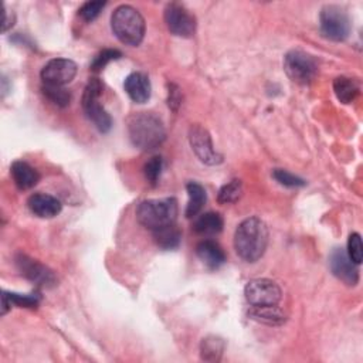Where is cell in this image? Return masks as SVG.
<instances>
[{
    "instance_id": "obj_23",
    "label": "cell",
    "mask_w": 363,
    "mask_h": 363,
    "mask_svg": "<svg viewBox=\"0 0 363 363\" xmlns=\"http://www.w3.org/2000/svg\"><path fill=\"white\" fill-rule=\"evenodd\" d=\"M11 305L21 306V308H35L38 305V295H21L14 292H6L3 291L1 295V315H4Z\"/></svg>"
},
{
    "instance_id": "obj_13",
    "label": "cell",
    "mask_w": 363,
    "mask_h": 363,
    "mask_svg": "<svg viewBox=\"0 0 363 363\" xmlns=\"http://www.w3.org/2000/svg\"><path fill=\"white\" fill-rule=\"evenodd\" d=\"M332 274L346 285H356L359 281V269L342 248L332 251L329 257Z\"/></svg>"
},
{
    "instance_id": "obj_16",
    "label": "cell",
    "mask_w": 363,
    "mask_h": 363,
    "mask_svg": "<svg viewBox=\"0 0 363 363\" xmlns=\"http://www.w3.org/2000/svg\"><path fill=\"white\" fill-rule=\"evenodd\" d=\"M196 254L200 261L210 269H217L225 262L223 248L213 240H203L196 247Z\"/></svg>"
},
{
    "instance_id": "obj_26",
    "label": "cell",
    "mask_w": 363,
    "mask_h": 363,
    "mask_svg": "<svg viewBox=\"0 0 363 363\" xmlns=\"http://www.w3.org/2000/svg\"><path fill=\"white\" fill-rule=\"evenodd\" d=\"M43 94L55 105L58 106H67L71 101V94L64 86L57 85H45L43 84Z\"/></svg>"
},
{
    "instance_id": "obj_25",
    "label": "cell",
    "mask_w": 363,
    "mask_h": 363,
    "mask_svg": "<svg viewBox=\"0 0 363 363\" xmlns=\"http://www.w3.org/2000/svg\"><path fill=\"white\" fill-rule=\"evenodd\" d=\"M241 196H242V183H241V180H231L230 183L224 184L218 190L217 200L221 204H231V203L238 201Z\"/></svg>"
},
{
    "instance_id": "obj_2",
    "label": "cell",
    "mask_w": 363,
    "mask_h": 363,
    "mask_svg": "<svg viewBox=\"0 0 363 363\" xmlns=\"http://www.w3.org/2000/svg\"><path fill=\"white\" fill-rule=\"evenodd\" d=\"M126 128L130 142L142 150L157 147L166 138L162 121L150 112L132 113L126 121Z\"/></svg>"
},
{
    "instance_id": "obj_3",
    "label": "cell",
    "mask_w": 363,
    "mask_h": 363,
    "mask_svg": "<svg viewBox=\"0 0 363 363\" xmlns=\"http://www.w3.org/2000/svg\"><path fill=\"white\" fill-rule=\"evenodd\" d=\"M111 28L122 44L136 47L142 43L145 35V20L135 7L123 4L113 10Z\"/></svg>"
},
{
    "instance_id": "obj_15",
    "label": "cell",
    "mask_w": 363,
    "mask_h": 363,
    "mask_svg": "<svg viewBox=\"0 0 363 363\" xmlns=\"http://www.w3.org/2000/svg\"><path fill=\"white\" fill-rule=\"evenodd\" d=\"M123 88L136 104H145L150 98V81L143 72H132L126 77Z\"/></svg>"
},
{
    "instance_id": "obj_4",
    "label": "cell",
    "mask_w": 363,
    "mask_h": 363,
    "mask_svg": "<svg viewBox=\"0 0 363 363\" xmlns=\"http://www.w3.org/2000/svg\"><path fill=\"white\" fill-rule=\"evenodd\" d=\"M177 217V201L173 197L143 200L136 207L138 221L147 230L155 231L174 224Z\"/></svg>"
},
{
    "instance_id": "obj_5",
    "label": "cell",
    "mask_w": 363,
    "mask_h": 363,
    "mask_svg": "<svg viewBox=\"0 0 363 363\" xmlns=\"http://www.w3.org/2000/svg\"><path fill=\"white\" fill-rule=\"evenodd\" d=\"M102 88V82L98 78H89L82 95V108L86 118L95 125V128L105 133L112 128V118L99 104Z\"/></svg>"
},
{
    "instance_id": "obj_24",
    "label": "cell",
    "mask_w": 363,
    "mask_h": 363,
    "mask_svg": "<svg viewBox=\"0 0 363 363\" xmlns=\"http://www.w3.org/2000/svg\"><path fill=\"white\" fill-rule=\"evenodd\" d=\"M224 342L217 336H207L201 340L200 354L206 362H218L224 352Z\"/></svg>"
},
{
    "instance_id": "obj_12",
    "label": "cell",
    "mask_w": 363,
    "mask_h": 363,
    "mask_svg": "<svg viewBox=\"0 0 363 363\" xmlns=\"http://www.w3.org/2000/svg\"><path fill=\"white\" fill-rule=\"evenodd\" d=\"M16 265L21 275H24L27 279L35 282L37 285H43V286L55 285V277H54L52 271H50L45 265L40 264L38 261L28 258L24 254H18L16 257Z\"/></svg>"
},
{
    "instance_id": "obj_7",
    "label": "cell",
    "mask_w": 363,
    "mask_h": 363,
    "mask_svg": "<svg viewBox=\"0 0 363 363\" xmlns=\"http://www.w3.org/2000/svg\"><path fill=\"white\" fill-rule=\"evenodd\" d=\"M319 24L323 37L332 41H343L350 33V18L339 6H325L319 14Z\"/></svg>"
},
{
    "instance_id": "obj_14",
    "label": "cell",
    "mask_w": 363,
    "mask_h": 363,
    "mask_svg": "<svg viewBox=\"0 0 363 363\" xmlns=\"http://www.w3.org/2000/svg\"><path fill=\"white\" fill-rule=\"evenodd\" d=\"M27 204L30 211L41 218H51L62 208V204L57 197L45 193H35L30 196Z\"/></svg>"
},
{
    "instance_id": "obj_10",
    "label": "cell",
    "mask_w": 363,
    "mask_h": 363,
    "mask_svg": "<svg viewBox=\"0 0 363 363\" xmlns=\"http://www.w3.org/2000/svg\"><path fill=\"white\" fill-rule=\"evenodd\" d=\"M189 142L194 152V155L200 159V162L214 166L223 162L221 155L214 149L211 136L201 125H191L189 129Z\"/></svg>"
},
{
    "instance_id": "obj_8",
    "label": "cell",
    "mask_w": 363,
    "mask_h": 363,
    "mask_svg": "<svg viewBox=\"0 0 363 363\" xmlns=\"http://www.w3.org/2000/svg\"><path fill=\"white\" fill-rule=\"evenodd\" d=\"M245 299L252 306H271L278 305L282 292L281 288L271 279L258 278L250 281L244 288Z\"/></svg>"
},
{
    "instance_id": "obj_19",
    "label": "cell",
    "mask_w": 363,
    "mask_h": 363,
    "mask_svg": "<svg viewBox=\"0 0 363 363\" xmlns=\"http://www.w3.org/2000/svg\"><path fill=\"white\" fill-rule=\"evenodd\" d=\"M333 91L336 98L342 102V104H350L356 99V96L359 95L360 86L357 84L356 79L349 78V77H337L333 81Z\"/></svg>"
},
{
    "instance_id": "obj_17",
    "label": "cell",
    "mask_w": 363,
    "mask_h": 363,
    "mask_svg": "<svg viewBox=\"0 0 363 363\" xmlns=\"http://www.w3.org/2000/svg\"><path fill=\"white\" fill-rule=\"evenodd\" d=\"M10 173L16 186L20 190H28L34 187L40 180L38 172L33 166H30L27 162H23V160L14 162L10 167Z\"/></svg>"
},
{
    "instance_id": "obj_18",
    "label": "cell",
    "mask_w": 363,
    "mask_h": 363,
    "mask_svg": "<svg viewBox=\"0 0 363 363\" xmlns=\"http://www.w3.org/2000/svg\"><path fill=\"white\" fill-rule=\"evenodd\" d=\"M250 316L257 322L271 325V326L282 325L286 320V315L277 305L252 306V309L250 311Z\"/></svg>"
},
{
    "instance_id": "obj_21",
    "label": "cell",
    "mask_w": 363,
    "mask_h": 363,
    "mask_svg": "<svg viewBox=\"0 0 363 363\" xmlns=\"http://www.w3.org/2000/svg\"><path fill=\"white\" fill-rule=\"evenodd\" d=\"M187 189V194H189V203L186 207V217L191 218L194 216H197V213L203 208L206 200H207V194L206 190L201 184L196 183V182H190L186 186Z\"/></svg>"
},
{
    "instance_id": "obj_9",
    "label": "cell",
    "mask_w": 363,
    "mask_h": 363,
    "mask_svg": "<svg viewBox=\"0 0 363 363\" xmlns=\"http://www.w3.org/2000/svg\"><path fill=\"white\" fill-rule=\"evenodd\" d=\"M164 21L169 31L177 37L189 38L194 35L196 18L183 4L169 3L164 9Z\"/></svg>"
},
{
    "instance_id": "obj_31",
    "label": "cell",
    "mask_w": 363,
    "mask_h": 363,
    "mask_svg": "<svg viewBox=\"0 0 363 363\" xmlns=\"http://www.w3.org/2000/svg\"><path fill=\"white\" fill-rule=\"evenodd\" d=\"M272 176L274 179L282 184V186H286V187H301V186H305V180L289 173L288 170H284V169H275L272 172Z\"/></svg>"
},
{
    "instance_id": "obj_6",
    "label": "cell",
    "mask_w": 363,
    "mask_h": 363,
    "mask_svg": "<svg viewBox=\"0 0 363 363\" xmlns=\"http://www.w3.org/2000/svg\"><path fill=\"white\" fill-rule=\"evenodd\" d=\"M284 69L291 81L306 85L316 77L318 62L311 54L301 50H292L284 58Z\"/></svg>"
},
{
    "instance_id": "obj_27",
    "label": "cell",
    "mask_w": 363,
    "mask_h": 363,
    "mask_svg": "<svg viewBox=\"0 0 363 363\" xmlns=\"http://www.w3.org/2000/svg\"><path fill=\"white\" fill-rule=\"evenodd\" d=\"M347 257L356 264L359 265L363 259V244H362V238L360 234L357 233H352L349 235L347 240Z\"/></svg>"
},
{
    "instance_id": "obj_1",
    "label": "cell",
    "mask_w": 363,
    "mask_h": 363,
    "mask_svg": "<svg viewBox=\"0 0 363 363\" xmlns=\"http://www.w3.org/2000/svg\"><path fill=\"white\" fill-rule=\"evenodd\" d=\"M268 245V227L258 217L245 218L234 233V248L237 255L247 261H258Z\"/></svg>"
},
{
    "instance_id": "obj_29",
    "label": "cell",
    "mask_w": 363,
    "mask_h": 363,
    "mask_svg": "<svg viewBox=\"0 0 363 363\" xmlns=\"http://www.w3.org/2000/svg\"><path fill=\"white\" fill-rule=\"evenodd\" d=\"M162 166H163V162H162V157L160 156H153L150 157L146 164H145V177L146 180L150 183V184H156L159 177H160V173H162Z\"/></svg>"
},
{
    "instance_id": "obj_32",
    "label": "cell",
    "mask_w": 363,
    "mask_h": 363,
    "mask_svg": "<svg viewBox=\"0 0 363 363\" xmlns=\"http://www.w3.org/2000/svg\"><path fill=\"white\" fill-rule=\"evenodd\" d=\"M180 102H182V96H180L179 88L174 86V85H170V88H169V98H167L169 108H172L173 111H177Z\"/></svg>"
},
{
    "instance_id": "obj_11",
    "label": "cell",
    "mask_w": 363,
    "mask_h": 363,
    "mask_svg": "<svg viewBox=\"0 0 363 363\" xmlns=\"http://www.w3.org/2000/svg\"><path fill=\"white\" fill-rule=\"evenodd\" d=\"M77 74V64L68 58L50 60L41 69V79L45 85L64 86L69 84Z\"/></svg>"
},
{
    "instance_id": "obj_28",
    "label": "cell",
    "mask_w": 363,
    "mask_h": 363,
    "mask_svg": "<svg viewBox=\"0 0 363 363\" xmlns=\"http://www.w3.org/2000/svg\"><path fill=\"white\" fill-rule=\"evenodd\" d=\"M121 57H122V52L119 50H104L94 58V61L91 64V69L98 72V71L104 69L111 61H115Z\"/></svg>"
},
{
    "instance_id": "obj_20",
    "label": "cell",
    "mask_w": 363,
    "mask_h": 363,
    "mask_svg": "<svg viewBox=\"0 0 363 363\" xmlns=\"http://www.w3.org/2000/svg\"><path fill=\"white\" fill-rule=\"evenodd\" d=\"M223 217L218 213H204L193 224V230L200 235H214L223 230Z\"/></svg>"
},
{
    "instance_id": "obj_22",
    "label": "cell",
    "mask_w": 363,
    "mask_h": 363,
    "mask_svg": "<svg viewBox=\"0 0 363 363\" xmlns=\"http://www.w3.org/2000/svg\"><path fill=\"white\" fill-rule=\"evenodd\" d=\"M153 238H155V242L160 248L173 250V248L179 247V244L182 241V233L174 224H170V225H166L163 228L155 230L153 231Z\"/></svg>"
},
{
    "instance_id": "obj_30",
    "label": "cell",
    "mask_w": 363,
    "mask_h": 363,
    "mask_svg": "<svg viewBox=\"0 0 363 363\" xmlns=\"http://www.w3.org/2000/svg\"><path fill=\"white\" fill-rule=\"evenodd\" d=\"M105 6H106V1H86L79 7L78 16L85 21H92L99 16V13Z\"/></svg>"
}]
</instances>
